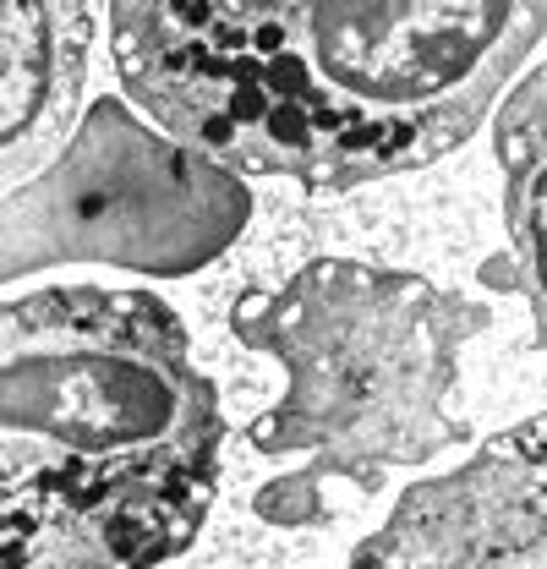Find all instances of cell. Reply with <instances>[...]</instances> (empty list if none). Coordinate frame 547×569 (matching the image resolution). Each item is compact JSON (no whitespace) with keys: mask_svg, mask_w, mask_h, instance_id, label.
Wrapping results in <instances>:
<instances>
[{"mask_svg":"<svg viewBox=\"0 0 547 569\" xmlns=\"http://www.w3.org/2000/svg\"><path fill=\"white\" fill-rule=\"evenodd\" d=\"M93 17L82 6H6L0 11V88H6V192H22L33 170L67 142L77 93L88 77Z\"/></svg>","mask_w":547,"mask_h":569,"instance_id":"obj_6","label":"cell"},{"mask_svg":"<svg viewBox=\"0 0 547 569\" xmlns=\"http://www.w3.org/2000/svg\"><path fill=\"white\" fill-rule=\"evenodd\" d=\"M543 33V6L466 0H165L110 11L121 88L165 138L230 176L312 192L455 153Z\"/></svg>","mask_w":547,"mask_h":569,"instance_id":"obj_1","label":"cell"},{"mask_svg":"<svg viewBox=\"0 0 547 569\" xmlns=\"http://www.w3.org/2000/svg\"><path fill=\"white\" fill-rule=\"evenodd\" d=\"M241 340L290 367V395L252 427L263 455H301L296 493L318 477L372 482L389 466H421L466 427L444 411L460 346L487 312L421 274L367 263H307L269 301H247Z\"/></svg>","mask_w":547,"mask_h":569,"instance_id":"obj_3","label":"cell"},{"mask_svg":"<svg viewBox=\"0 0 547 569\" xmlns=\"http://www.w3.org/2000/svg\"><path fill=\"white\" fill-rule=\"evenodd\" d=\"M6 569H159L219 488V400L142 290H33L0 323Z\"/></svg>","mask_w":547,"mask_h":569,"instance_id":"obj_2","label":"cell"},{"mask_svg":"<svg viewBox=\"0 0 547 569\" xmlns=\"http://www.w3.org/2000/svg\"><path fill=\"white\" fill-rule=\"evenodd\" d=\"M493 153L504 164L509 258L487 263V280L509 284L531 307L537 346L547 351V67H537L498 104Z\"/></svg>","mask_w":547,"mask_h":569,"instance_id":"obj_7","label":"cell"},{"mask_svg":"<svg viewBox=\"0 0 547 569\" xmlns=\"http://www.w3.org/2000/svg\"><path fill=\"white\" fill-rule=\"evenodd\" d=\"M345 569H547V417L410 488Z\"/></svg>","mask_w":547,"mask_h":569,"instance_id":"obj_5","label":"cell"},{"mask_svg":"<svg viewBox=\"0 0 547 569\" xmlns=\"http://www.w3.org/2000/svg\"><path fill=\"white\" fill-rule=\"evenodd\" d=\"M236 176L181 142H159L121 104H93L82 142L33 187L11 192L6 274L61 258H110L148 274H187L247 219Z\"/></svg>","mask_w":547,"mask_h":569,"instance_id":"obj_4","label":"cell"}]
</instances>
